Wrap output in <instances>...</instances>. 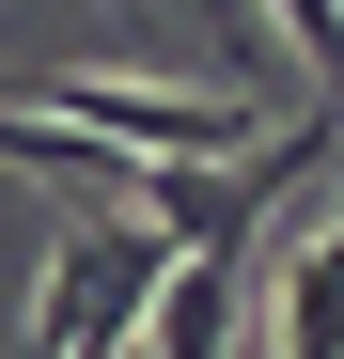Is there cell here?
<instances>
[{"label": "cell", "mask_w": 344, "mask_h": 359, "mask_svg": "<svg viewBox=\"0 0 344 359\" xmlns=\"http://www.w3.org/2000/svg\"><path fill=\"white\" fill-rule=\"evenodd\" d=\"M172 250L188 234L172 219H63V250H47V281H32V359H126L141 328H157V281H172Z\"/></svg>", "instance_id": "6da1fadb"}, {"label": "cell", "mask_w": 344, "mask_h": 359, "mask_svg": "<svg viewBox=\"0 0 344 359\" xmlns=\"http://www.w3.org/2000/svg\"><path fill=\"white\" fill-rule=\"evenodd\" d=\"M266 359H344V234L329 219L266 266Z\"/></svg>", "instance_id": "7a4b0ae2"}, {"label": "cell", "mask_w": 344, "mask_h": 359, "mask_svg": "<svg viewBox=\"0 0 344 359\" xmlns=\"http://www.w3.org/2000/svg\"><path fill=\"white\" fill-rule=\"evenodd\" d=\"M16 94H32V63H0V109H16Z\"/></svg>", "instance_id": "3957f363"}, {"label": "cell", "mask_w": 344, "mask_h": 359, "mask_svg": "<svg viewBox=\"0 0 344 359\" xmlns=\"http://www.w3.org/2000/svg\"><path fill=\"white\" fill-rule=\"evenodd\" d=\"M329 234H344V203H329Z\"/></svg>", "instance_id": "277c9868"}, {"label": "cell", "mask_w": 344, "mask_h": 359, "mask_svg": "<svg viewBox=\"0 0 344 359\" xmlns=\"http://www.w3.org/2000/svg\"><path fill=\"white\" fill-rule=\"evenodd\" d=\"M16 359H32V344H16Z\"/></svg>", "instance_id": "5b68a950"}]
</instances>
